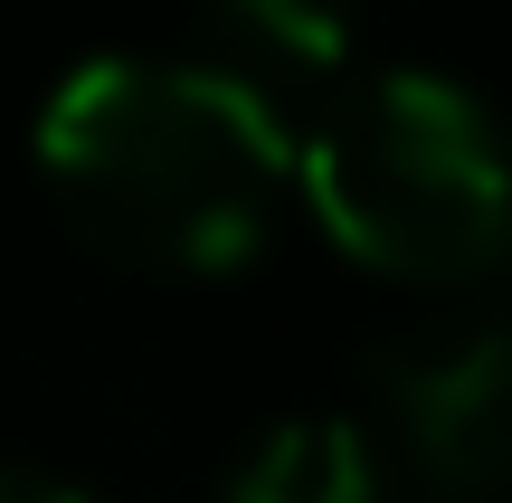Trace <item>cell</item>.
<instances>
[{
    "label": "cell",
    "instance_id": "4",
    "mask_svg": "<svg viewBox=\"0 0 512 503\" xmlns=\"http://www.w3.org/2000/svg\"><path fill=\"white\" fill-rule=\"evenodd\" d=\"M370 494H380V466L351 418H285L238 456L219 503H370Z\"/></svg>",
    "mask_w": 512,
    "mask_h": 503
},
{
    "label": "cell",
    "instance_id": "2",
    "mask_svg": "<svg viewBox=\"0 0 512 503\" xmlns=\"http://www.w3.org/2000/svg\"><path fill=\"white\" fill-rule=\"evenodd\" d=\"M323 238L389 285H484L512 257V143L427 67L370 76L294 152Z\"/></svg>",
    "mask_w": 512,
    "mask_h": 503
},
{
    "label": "cell",
    "instance_id": "5",
    "mask_svg": "<svg viewBox=\"0 0 512 503\" xmlns=\"http://www.w3.org/2000/svg\"><path fill=\"white\" fill-rule=\"evenodd\" d=\"M209 10H219L256 57H275V67L332 76L351 57V0H209Z\"/></svg>",
    "mask_w": 512,
    "mask_h": 503
},
{
    "label": "cell",
    "instance_id": "1",
    "mask_svg": "<svg viewBox=\"0 0 512 503\" xmlns=\"http://www.w3.org/2000/svg\"><path fill=\"white\" fill-rule=\"evenodd\" d=\"M38 171L86 247L143 276H228L266 247L294 143L228 67L95 57L38 114Z\"/></svg>",
    "mask_w": 512,
    "mask_h": 503
},
{
    "label": "cell",
    "instance_id": "6",
    "mask_svg": "<svg viewBox=\"0 0 512 503\" xmlns=\"http://www.w3.org/2000/svg\"><path fill=\"white\" fill-rule=\"evenodd\" d=\"M0 503H86V494L57 485V475H38V466H0Z\"/></svg>",
    "mask_w": 512,
    "mask_h": 503
},
{
    "label": "cell",
    "instance_id": "3",
    "mask_svg": "<svg viewBox=\"0 0 512 503\" xmlns=\"http://www.w3.org/2000/svg\"><path fill=\"white\" fill-rule=\"evenodd\" d=\"M380 399L408 466L446 503H494L512 485V323H446L380 352Z\"/></svg>",
    "mask_w": 512,
    "mask_h": 503
}]
</instances>
